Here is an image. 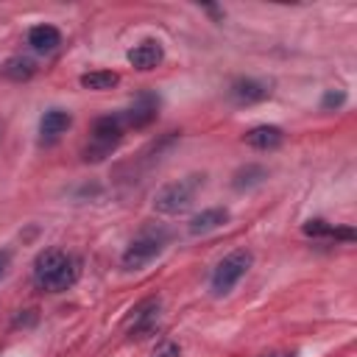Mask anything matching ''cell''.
Listing matches in <instances>:
<instances>
[{
    "label": "cell",
    "instance_id": "8992f818",
    "mask_svg": "<svg viewBox=\"0 0 357 357\" xmlns=\"http://www.w3.org/2000/svg\"><path fill=\"white\" fill-rule=\"evenodd\" d=\"M159 254H162V240L153 237V234H142V237L131 240V245L123 251V259L120 262H123L126 271H139L151 259H156Z\"/></svg>",
    "mask_w": 357,
    "mask_h": 357
},
{
    "label": "cell",
    "instance_id": "ffe728a7",
    "mask_svg": "<svg viewBox=\"0 0 357 357\" xmlns=\"http://www.w3.org/2000/svg\"><path fill=\"white\" fill-rule=\"evenodd\" d=\"M178 354H181V349H178L176 343H165L153 357H178Z\"/></svg>",
    "mask_w": 357,
    "mask_h": 357
},
{
    "label": "cell",
    "instance_id": "52a82bcc",
    "mask_svg": "<svg viewBox=\"0 0 357 357\" xmlns=\"http://www.w3.org/2000/svg\"><path fill=\"white\" fill-rule=\"evenodd\" d=\"M156 114H159V98L153 92H142L131 103V109L120 112L126 128H145V126H151L156 120Z\"/></svg>",
    "mask_w": 357,
    "mask_h": 357
},
{
    "label": "cell",
    "instance_id": "4fadbf2b",
    "mask_svg": "<svg viewBox=\"0 0 357 357\" xmlns=\"http://www.w3.org/2000/svg\"><path fill=\"white\" fill-rule=\"evenodd\" d=\"M73 126V114L64 109H47L39 120V134L42 139H59L67 128Z\"/></svg>",
    "mask_w": 357,
    "mask_h": 357
},
{
    "label": "cell",
    "instance_id": "7402d4cb",
    "mask_svg": "<svg viewBox=\"0 0 357 357\" xmlns=\"http://www.w3.org/2000/svg\"><path fill=\"white\" fill-rule=\"evenodd\" d=\"M265 357H296V351H273V354H265Z\"/></svg>",
    "mask_w": 357,
    "mask_h": 357
},
{
    "label": "cell",
    "instance_id": "3957f363",
    "mask_svg": "<svg viewBox=\"0 0 357 357\" xmlns=\"http://www.w3.org/2000/svg\"><path fill=\"white\" fill-rule=\"evenodd\" d=\"M123 131H126V126H123L120 114L98 117L92 123V139L84 148V162H103L114 151V145L123 139Z\"/></svg>",
    "mask_w": 357,
    "mask_h": 357
},
{
    "label": "cell",
    "instance_id": "5b68a950",
    "mask_svg": "<svg viewBox=\"0 0 357 357\" xmlns=\"http://www.w3.org/2000/svg\"><path fill=\"white\" fill-rule=\"evenodd\" d=\"M159 310H162V301L159 298H145L142 304H137L128 315V337L134 340H142L148 335H153L159 329Z\"/></svg>",
    "mask_w": 357,
    "mask_h": 357
},
{
    "label": "cell",
    "instance_id": "9c48e42d",
    "mask_svg": "<svg viewBox=\"0 0 357 357\" xmlns=\"http://www.w3.org/2000/svg\"><path fill=\"white\" fill-rule=\"evenodd\" d=\"M126 59H128V64H131L134 70L148 73V70H153V67H159V64H162L165 50H162V45H159V42L145 39V42H139L137 47H131Z\"/></svg>",
    "mask_w": 357,
    "mask_h": 357
},
{
    "label": "cell",
    "instance_id": "7a4b0ae2",
    "mask_svg": "<svg viewBox=\"0 0 357 357\" xmlns=\"http://www.w3.org/2000/svg\"><path fill=\"white\" fill-rule=\"evenodd\" d=\"M201 184H204V176H187V178L165 184L153 195V209L162 212V215H181V212H187L192 206L195 192H198Z\"/></svg>",
    "mask_w": 357,
    "mask_h": 357
},
{
    "label": "cell",
    "instance_id": "ac0fdd59",
    "mask_svg": "<svg viewBox=\"0 0 357 357\" xmlns=\"http://www.w3.org/2000/svg\"><path fill=\"white\" fill-rule=\"evenodd\" d=\"M346 103V92L343 89H326V95L321 98V109L332 112V109H340Z\"/></svg>",
    "mask_w": 357,
    "mask_h": 357
},
{
    "label": "cell",
    "instance_id": "9a60e30c",
    "mask_svg": "<svg viewBox=\"0 0 357 357\" xmlns=\"http://www.w3.org/2000/svg\"><path fill=\"white\" fill-rule=\"evenodd\" d=\"M265 178H268V170H265L262 165H245V167H240V170L231 176V187H234V190H251V187L262 184Z\"/></svg>",
    "mask_w": 357,
    "mask_h": 357
},
{
    "label": "cell",
    "instance_id": "8fae6325",
    "mask_svg": "<svg viewBox=\"0 0 357 357\" xmlns=\"http://www.w3.org/2000/svg\"><path fill=\"white\" fill-rule=\"evenodd\" d=\"M229 223V209L226 206H209V209H201L198 215L190 218V234H209L220 226Z\"/></svg>",
    "mask_w": 357,
    "mask_h": 357
},
{
    "label": "cell",
    "instance_id": "d6986e66",
    "mask_svg": "<svg viewBox=\"0 0 357 357\" xmlns=\"http://www.w3.org/2000/svg\"><path fill=\"white\" fill-rule=\"evenodd\" d=\"M329 237H335V240H346V243H351L357 234H354V229H349V226H332V234Z\"/></svg>",
    "mask_w": 357,
    "mask_h": 357
},
{
    "label": "cell",
    "instance_id": "277c9868",
    "mask_svg": "<svg viewBox=\"0 0 357 357\" xmlns=\"http://www.w3.org/2000/svg\"><path fill=\"white\" fill-rule=\"evenodd\" d=\"M251 262H254V257H251V251H245V248L231 251L229 257H223V259L218 262L215 273H212V293H215V296L231 293V287L248 273Z\"/></svg>",
    "mask_w": 357,
    "mask_h": 357
},
{
    "label": "cell",
    "instance_id": "44dd1931",
    "mask_svg": "<svg viewBox=\"0 0 357 357\" xmlns=\"http://www.w3.org/2000/svg\"><path fill=\"white\" fill-rule=\"evenodd\" d=\"M8 265H11V248H0V276L8 271Z\"/></svg>",
    "mask_w": 357,
    "mask_h": 357
},
{
    "label": "cell",
    "instance_id": "e0dca14e",
    "mask_svg": "<svg viewBox=\"0 0 357 357\" xmlns=\"http://www.w3.org/2000/svg\"><path fill=\"white\" fill-rule=\"evenodd\" d=\"M304 234L307 237H329L332 234V223H326L324 218H312L304 223Z\"/></svg>",
    "mask_w": 357,
    "mask_h": 357
},
{
    "label": "cell",
    "instance_id": "6da1fadb",
    "mask_svg": "<svg viewBox=\"0 0 357 357\" xmlns=\"http://www.w3.org/2000/svg\"><path fill=\"white\" fill-rule=\"evenodd\" d=\"M78 273H81V262L61 248H45L33 262V282L39 290L47 293L70 290L78 282Z\"/></svg>",
    "mask_w": 357,
    "mask_h": 357
},
{
    "label": "cell",
    "instance_id": "2e32d148",
    "mask_svg": "<svg viewBox=\"0 0 357 357\" xmlns=\"http://www.w3.org/2000/svg\"><path fill=\"white\" fill-rule=\"evenodd\" d=\"M117 84H120V75L114 70H95V73H84L81 75V86L92 89V92H103V89H112Z\"/></svg>",
    "mask_w": 357,
    "mask_h": 357
},
{
    "label": "cell",
    "instance_id": "ba28073f",
    "mask_svg": "<svg viewBox=\"0 0 357 357\" xmlns=\"http://www.w3.org/2000/svg\"><path fill=\"white\" fill-rule=\"evenodd\" d=\"M229 95L234 103L240 106H251V103H259L271 95V86L265 81H257V78H237L231 86H229Z\"/></svg>",
    "mask_w": 357,
    "mask_h": 357
},
{
    "label": "cell",
    "instance_id": "5bb4252c",
    "mask_svg": "<svg viewBox=\"0 0 357 357\" xmlns=\"http://www.w3.org/2000/svg\"><path fill=\"white\" fill-rule=\"evenodd\" d=\"M28 45H31L36 53H50V50H56V47L61 45V33H59V28H53V25H33V28L28 31Z\"/></svg>",
    "mask_w": 357,
    "mask_h": 357
},
{
    "label": "cell",
    "instance_id": "7c38bea8",
    "mask_svg": "<svg viewBox=\"0 0 357 357\" xmlns=\"http://www.w3.org/2000/svg\"><path fill=\"white\" fill-rule=\"evenodd\" d=\"M0 75L6 81H14V84H22V81H31L36 75V61L31 56H11L0 64Z\"/></svg>",
    "mask_w": 357,
    "mask_h": 357
},
{
    "label": "cell",
    "instance_id": "30bf717a",
    "mask_svg": "<svg viewBox=\"0 0 357 357\" xmlns=\"http://www.w3.org/2000/svg\"><path fill=\"white\" fill-rule=\"evenodd\" d=\"M243 142L257 148V151H273L284 142V131L279 126H271V123H262V126H254L243 134Z\"/></svg>",
    "mask_w": 357,
    "mask_h": 357
}]
</instances>
